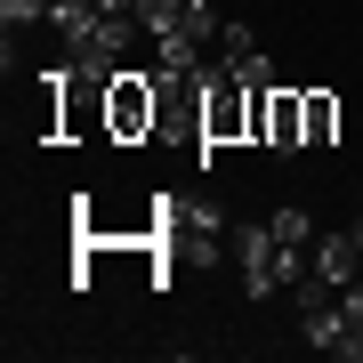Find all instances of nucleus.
<instances>
[{
  "mask_svg": "<svg viewBox=\"0 0 363 363\" xmlns=\"http://www.w3.org/2000/svg\"><path fill=\"white\" fill-rule=\"evenodd\" d=\"M234 259H242V298H274V291H291L307 274L298 242H283L274 226H242L234 234Z\"/></svg>",
  "mask_w": 363,
  "mask_h": 363,
  "instance_id": "nucleus-1",
  "label": "nucleus"
},
{
  "mask_svg": "<svg viewBox=\"0 0 363 363\" xmlns=\"http://www.w3.org/2000/svg\"><path fill=\"white\" fill-rule=\"evenodd\" d=\"M250 105H259L250 81H234L226 65H202V154L226 138H250Z\"/></svg>",
  "mask_w": 363,
  "mask_h": 363,
  "instance_id": "nucleus-2",
  "label": "nucleus"
},
{
  "mask_svg": "<svg viewBox=\"0 0 363 363\" xmlns=\"http://www.w3.org/2000/svg\"><path fill=\"white\" fill-rule=\"evenodd\" d=\"M154 121H162V89H154L145 73L121 65V73H113V89H105V130H113V138H145Z\"/></svg>",
  "mask_w": 363,
  "mask_h": 363,
  "instance_id": "nucleus-3",
  "label": "nucleus"
},
{
  "mask_svg": "<svg viewBox=\"0 0 363 363\" xmlns=\"http://www.w3.org/2000/svg\"><path fill=\"white\" fill-rule=\"evenodd\" d=\"M218 65L234 81H250V89H274V57H267V40L250 33V25H234L226 16V33H218Z\"/></svg>",
  "mask_w": 363,
  "mask_h": 363,
  "instance_id": "nucleus-4",
  "label": "nucleus"
},
{
  "mask_svg": "<svg viewBox=\"0 0 363 363\" xmlns=\"http://www.w3.org/2000/svg\"><path fill=\"white\" fill-rule=\"evenodd\" d=\"M298 331H307V347H323V355H339V363H363V331L347 323V307H339V298L307 307V315H298Z\"/></svg>",
  "mask_w": 363,
  "mask_h": 363,
  "instance_id": "nucleus-5",
  "label": "nucleus"
},
{
  "mask_svg": "<svg viewBox=\"0 0 363 363\" xmlns=\"http://www.w3.org/2000/svg\"><path fill=\"white\" fill-rule=\"evenodd\" d=\"M259 145H274V154H298V145H307V97H298V89H267Z\"/></svg>",
  "mask_w": 363,
  "mask_h": 363,
  "instance_id": "nucleus-6",
  "label": "nucleus"
},
{
  "mask_svg": "<svg viewBox=\"0 0 363 363\" xmlns=\"http://www.w3.org/2000/svg\"><path fill=\"white\" fill-rule=\"evenodd\" d=\"M307 267L323 274V283H339V291H347L355 274H363V242H355V226H347V234H315V250H307Z\"/></svg>",
  "mask_w": 363,
  "mask_h": 363,
  "instance_id": "nucleus-7",
  "label": "nucleus"
},
{
  "mask_svg": "<svg viewBox=\"0 0 363 363\" xmlns=\"http://www.w3.org/2000/svg\"><path fill=\"white\" fill-rule=\"evenodd\" d=\"M49 25L65 33L73 49H89V40H97V25H105V9H97V0H49Z\"/></svg>",
  "mask_w": 363,
  "mask_h": 363,
  "instance_id": "nucleus-8",
  "label": "nucleus"
},
{
  "mask_svg": "<svg viewBox=\"0 0 363 363\" xmlns=\"http://www.w3.org/2000/svg\"><path fill=\"white\" fill-rule=\"evenodd\" d=\"M186 16H194V0H138V25H145V40H162V33H178Z\"/></svg>",
  "mask_w": 363,
  "mask_h": 363,
  "instance_id": "nucleus-9",
  "label": "nucleus"
},
{
  "mask_svg": "<svg viewBox=\"0 0 363 363\" xmlns=\"http://www.w3.org/2000/svg\"><path fill=\"white\" fill-rule=\"evenodd\" d=\"M307 97V145H331V130H339V97L331 89H298Z\"/></svg>",
  "mask_w": 363,
  "mask_h": 363,
  "instance_id": "nucleus-10",
  "label": "nucleus"
},
{
  "mask_svg": "<svg viewBox=\"0 0 363 363\" xmlns=\"http://www.w3.org/2000/svg\"><path fill=\"white\" fill-rule=\"evenodd\" d=\"M267 226L283 234V242H298V250H315V218H307V210H274Z\"/></svg>",
  "mask_w": 363,
  "mask_h": 363,
  "instance_id": "nucleus-11",
  "label": "nucleus"
},
{
  "mask_svg": "<svg viewBox=\"0 0 363 363\" xmlns=\"http://www.w3.org/2000/svg\"><path fill=\"white\" fill-rule=\"evenodd\" d=\"M0 25L25 33V25H49V0H0Z\"/></svg>",
  "mask_w": 363,
  "mask_h": 363,
  "instance_id": "nucleus-12",
  "label": "nucleus"
},
{
  "mask_svg": "<svg viewBox=\"0 0 363 363\" xmlns=\"http://www.w3.org/2000/svg\"><path fill=\"white\" fill-rule=\"evenodd\" d=\"M339 307H347V323L363 331V274H355V283H347V291H339Z\"/></svg>",
  "mask_w": 363,
  "mask_h": 363,
  "instance_id": "nucleus-13",
  "label": "nucleus"
},
{
  "mask_svg": "<svg viewBox=\"0 0 363 363\" xmlns=\"http://www.w3.org/2000/svg\"><path fill=\"white\" fill-rule=\"evenodd\" d=\"M97 9H105V16H138V0H97Z\"/></svg>",
  "mask_w": 363,
  "mask_h": 363,
  "instance_id": "nucleus-14",
  "label": "nucleus"
},
{
  "mask_svg": "<svg viewBox=\"0 0 363 363\" xmlns=\"http://www.w3.org/2000/svg\"><path fill=\"white\" fill-rule=\"evenodd\" d=\"M355 242H363V218H355Z\"/></svg>",
  "mask_w": 363,
  "mask_h": 363,
  "instance_id": "nucleus-15",
  "label": "nucleus"
}]
</instances>
